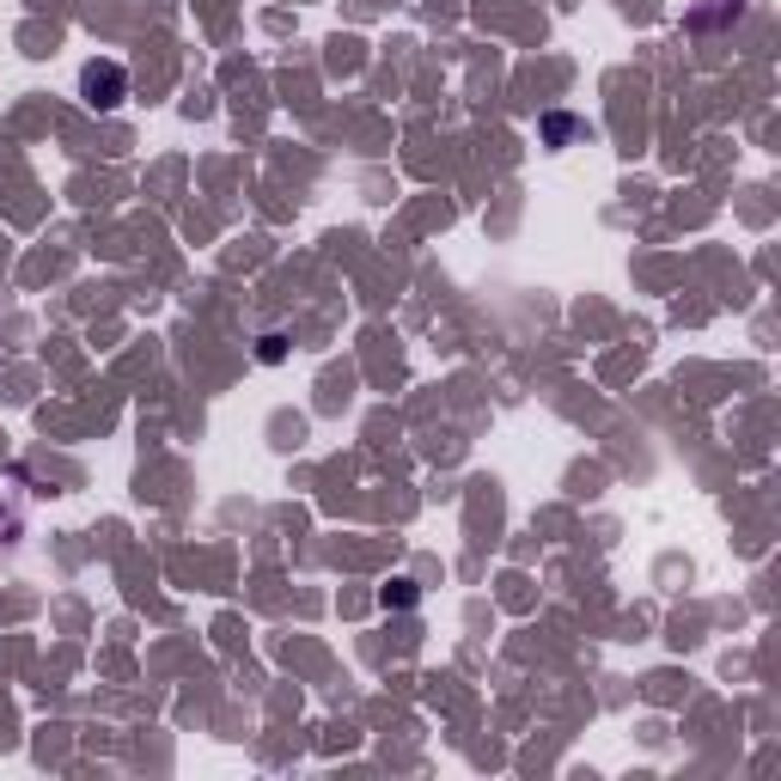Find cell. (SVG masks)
<instances>
[{"label": "cell", "instance_id": "obj_1", "mask_svg": "<svg viewBox=\"0 0 781 781\" xmlns=\"http://www.w3.org/2000/svg\"><path fill=\"white\" fill-rule=\"evenodd\" d=\"M80 85H85V99H92V104H116L128 80H123V68H116V61H92V68L80 73Z\"/></svg>", "mask_w": 781, "mask_h": 781}]
</instances>
